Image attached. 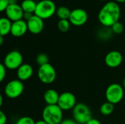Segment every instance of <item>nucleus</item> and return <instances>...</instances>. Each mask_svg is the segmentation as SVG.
I'll list each match as a JSON object with an SVG mask.
<instances>
[{"label":"nucleus","instance_id":"obj_1","mask_svg":"<svg viewBox=\"0 0 125 124\" xmlns=\"http://www.w3.org/2000/svg\"><path fill=\"white\" fill-rule=\"evenodd\" d=\"M121 15L119 5L116 1H108L103 5L98 13L100 23L105 27H111L118 22Z\"/></svg>","mask_w":125,"mask_h":124},{"label":"nucleus","instance_id":"obj_2","mask_svg":"<svg viewBox=\"0 0 125 124\" xmlns=\"http://www.w3.org/2000/svg\"><path fill=\"white\" fill-rule=\"evenodd\" d=\"M42 118L48 124H60L63 120V110L57 105H47L42 110Z\"/></svg>","mask_w":125,"mask_h":124},{"label":"nucleus","instance_id":"obj_3","mask_svg":"<svg viewBox=\"0 0 125 124\" xmlns=\"http://www.w3.org/2000/svg\"><path fill=\"white\" fill-rule=\"evenodd\" d=\"M56 7L52 0H41L37 3L34 15L42 19H48L56 12Z\"/></svg>","mask_w":125,"mask_h":124},{"label":"nucleus","instance_id":"obj_4","mask_svg":"<svg viewBox=\"0 0 125 124\" xmlns=\"http://www.w3.org/2000/svg\"><path fill=\"white\" fill-rule=\"evenodd\" d=\"M122 86L119 83H111L105 90V98L107 102L116 105L119 103L124 97L125 91Z\"/></svg>","mask_w":125,"mask_h":124},{"label":"nucleus","instance_id":"obj_5","mask_svg":"<svg viewBox=\"0 0 125 124\" xmlns=\"http://www.w3.org/2000/svg\"><path fill=\"white\" fill-rule=\"evenodd\" d=\"M73 118L78 124H86L92 118V114L86 105L78 103L73 110Z\"/></svg>","mask_w":125,"mask_h":124},{"label":"nucleus","instance_id":"obj_6","mask_svg":"<svg viewBox=\"0 0 125 124\" xmlns=\"http://www.w3.org/2000/svg\"><path fill=\"white\" fill-rule=\"evenodd\" d=\"M37 77L43 84L50 85L53 83L56 80V69L50 63L40 66L37 70Z\"/></svg>","mask_w":125,"mask_h":124},{"label":"nucleus","instance_id":"obj_7","mask_svg":"<svg viewBox=\"0 0 125 124\" xmlns=\"http://www.w3.org/2000/svg\"><path fill=\"white\" fill-rule=\"evenodd\" d=\"M24 91L23 83L18 80L15 79L9 81L4 89V94L10 99H16L19 97Z\"/></svg>","mask_w":125,"mask_h":124},{"label":"nucleus","instance_id":"obj_8","mask_svg":"<svg viewBox=\"0 0 125 124\" xmlns=\"http://www.w3.org/2000/svg\"><path fill=\"white\" fill-rule=\"evenodd\" d=\"M23 56L18 50L10 51L4 57L3 61V64L6 67L7 69L15 70L18 69L23 63Z\"/></svg>","mask_w":125,"mask_h":124},{"label":"nucleus","instance_id":"obj_9","mask_svg":"<svg viewBox=\"0 0 125 124\" xmlns=\"http://www.w3.org/2000/svg\"><path fill=\"white\" fill-rule=\"evenodd\" d=\"M78 103L75 96L71 92L66 91L60 94L57 105L63 111H67L73 110V108Z\"/></svg>","mask_w":125,"mask_h":124},{"label":"nucleus","instance_id":"obj_10","mask_svg":"<svg viewBox=\"0 0 125 124\" xmlns=\"http://www.w3.org/2000/svg\"><path fill=\"white\" fill-rule=\"evenodd\" d=\"M71 24L75 26H81L84 25L88 20V14L86 11L81 8H76L71 11L69 18Z\"/></svg>","mask_w":125,"mask_h":124},{"label":"nucleus","instance_id":"obj_11","mask_svg":"<svg viewBox=\"0 0 125 124\" xmlns=\"http://www.w3.org/2000/svg\"><path fill=\"white\" fill-rule=\"evenodd\" d=\"M123 61L122 54L117 50L108 52L105 57V63L110 68H116L119 67Z\"/></svg>","mask_w":125,"mask_h":124},{"label":"nucleus","instance_id":"obj_12","mask_svg":"<svg viewBox=\"0 0 125 124\" xmlns=\"http://www.w3.org/2000/svg\"><path fill=\"white\" fill-rule=\"evenodd\" d=\"M5 14L8 19L14 22L19 20H22V18H23L24 12L21 5L15 4H10L5 10Z\"/></svg>","mask_w":125,"mask_h":124},{"label":"nucleus","instance_id":"obj_13","mask_svg":"<svg viewBox=\"0 0 125 124\" xmlns=\"http://www.w3.org/2000/svg\"><path fill=\"white\" fill-rule=\"evenodd\" d=\"M28 31L33 34H40L44 29V22L43 19L40 17L34 15L29 20L27 21Z\"/></svg>","mask_w":125,"mask_h":124},{"label":"nucleus","instance_id":"obj_14","mask_svg":"<svg viewBox=\"0 0 125 124\" xmlns=\"http://www.w3.org/2000/svg\"><path fill=\"white\" fill-rule=\"evenodd\" d=\"M27 31V22L25 20L22 19L12 22L10 34L15 37H21L23 36Z\"/></svg>","mask_w":125,"mask_h":124},{"label":"nucleus","instance_id":"obj_15","mask_svg":"<svg viewBox=\"0 0 125 124\" xmlns=\"http://www.w3.org/2000/svg\"><path fill=\"white\" fill-rule=\"evenodd\" d=\"M33 72L34 70L31 65L29 64L23 63L16 70V75L18 80L23 82L30 79L33 75Z\"/></svg>","mask_w":125,"mask_h":124},{"label":"nucleus","instance_id":"obj_16","mask_svg":"<svg viewBox=\"0 0 125 124\" xmlns=\"http://www.w3.org/2000/svg\"><path fill=\"white\" fill-rule=\"evenodd\" d=\"M59 94L54 89H48L45 91L43 99L47 105H54L58 104Z\"/></svg>","mask_w":125,"mask_h":124},{"label":"nucleus","instance_id":"obj_17","mask_svg":"<svg viewBox=\"0 0 125 124\" xmlns=\"http://www.w3.org/2000/svg\"><path fill=\"white\" fill-rule=\"evenodd\" d=\"M12 21L7 18H1L0 19V36L4 37L11 32Z\"/></svg>","mask_w":125,"mask_h":124},{"label":"nucleus","instance_id":"obj_18","mask_svg":"<svg viewBox=\"0 0 125 124\" xmlns=\"http://www.w3.org/2000/svg\"><path fill=\"white\" fill-rule=\"evenodd\" d=\"M21 6L24 12H30L33 14L35 12L37 3L34 0H23L21 2Z\"/></svg>","mask_w":125,"mask_h":124},{"label":"nucleus","instance_id":"obj_19","mask_svg":"<svg viewBox=\"0 0 125 124\" xmlns=\"http://www.w3.org/2000/svg\"><path fill=\"white\" fill-rule=\"evenodd\" d=\"M56 14L57 17L59 18V20H69L71 11L68 7L62 6L56 9Z\"/></svg>","mask_w":125,"mask_h":124},{"label":"nucleus","instance_id":"obj_20","mask_svg":"<svg viewBox=\"0 0 125 124\" xmlns=\"http://www.w3.org/2000/svg\"><path fill=\"white\" fill-rule=\"evenodd\" d=\"M114 110V105L108 102H104L100 108V112L102 115L106 116L110 115Z\"/></svg>","mask_w":125,"mask_h":124},{"label":"nucleus","instance_id":"obj_21","mask_svg":"<svg viewBox=\"0 0 125 124\" xmlns=\"http://www.w3.org/2000/svg\"><path fill=\"white\" fill-rule=\"evenodd\" d=\"M113 31L111 29V27H105L103 26V29H101L99 32H98V36L100 39H109L111 37V36L112 35Z\"/></svg>","mask_w":125,"mask_h":124},{"label":"nucleus","instance_id":"obj_22","mask_svg":"<svg viewBox=\"0 0 125 124\" xmlns=\"http://www.w3.org/2000/svg\"><path fill=\"white\" fill-rule=\"evenodd\" d=\"M57 27L60 31L65 33L70 28V22L69 20H59L57 23Z\"/></svg>","mask_w":125,"mask_h":124},{"label":"nucleus","instance_id":"obj_23","mask_svg":"<svg viewBox=\"0 0 125 124\" xmlns=\"http://www.w3.org/2000/svg\"><path fill=\"white\" fill-rule=\"evenodd\" d=\"M48 61H49V58H48V55L45 53H43L38 54L36 58V62L39 65V67L45 65L46 64H48L49 63Z\"/></svg>","mask_w":125,"mask_h":124},{"label":"nucleus","instance_id":"obj_24","mask_svg":"<svg viewBox=\"0 0 125 124\" xmlns=\"http://www.w3.org/2000/svg\"><path fill=\"white\" fill-rule=\"evenodd\" d=\"M111 29L113 33L116 34H122V33L123 32V31H124V26H123V24H122L121 22L118 21V22L115 23L111 27Z\"/></svg>","mask_w":125,"mask_h":124},{"label":"nucleus","instance_id":"obj_25","mask_svg":"<svg viewBox=\"0 0 125 124\" xmlns=\"http://www.w3.org/2000/svg\"><path fill=\"white\" fill-rule=\"evenodd\" d=\"M15 124H35V121L29 116H23L16 121Z\"/></svg>","mask_w":125,"mask_h":124},{"label":"nucleus","instance_id":"obj_26","mask_svg":"<svg viewBox=\"0 0 125 124\" xmlns=\"http://www.w3.org/2000/svg\"><path fill=\"white\" fill-rule=\"evenodd\" d=\"M7 68L2 64H0V82H3L7 75Z\"/></svg>","mask_w":125,"mask_h":124},{"label":"nucleus","instance_id":"obj_27","mask_svg":"<svg viewBox=\"0 0 125 124\" xmlns=\"http://www.w3.org/2000/svg\"><path fill=\"white\" fill-rule=\"evenodd\" d=\"M10 5L9 0H0V11L4 12Z\"/></svg>","mask_w":125,"mask_h":124},{"label":"nucleus","instance_id":"obj_28","mask_svg":"<svg viewBox=\"0 0 125 124\" xmlns=\"http://www.w3.org/2000/svg\"><path fill=\"white\" fill-rule=\"evenodd\" d=\"M7 121V115L4 114L3 111H0V124H6Z\"/></svg>","mask_w":125,"mask_h":124},{"label":"nucleus","instance_id":"obj_29","mask_svg":"<svg viewBox=\"0 0 125 124\" xmlns=\"http://www.w3.org/2000/svg\"><path fill=\"white\" fill-rule=\"evenodd\" d=\"M60 124H78L74 119H70V118H65L63 119L62 121Z\"/></svg>","mask_w":125,"mask_h":124},{"label":"nucleus","instance_id":"obj_30","mask_svg":"<svg viewBox=\"0 0 125 124\" xmlns=\"http://www.w3.org/2000/svg\"><path fill=\"white\" fill-rule=\"evenodd\" d=\"M86 124H101V122L99 121V120H97V119H96V118H92L90 121H89Z\"/></svg>","mask_w":125,"mask_h":124},{"label":"nucleus","instance_id":"obj_31","mask_svg":"<svg viewBox=\"0 0 125 124\" xmlns=\"http://www.w3.org/2000/svg\"><path fill=\"white\" fill-rule=\"evenodd\" d=\"M34 15L32 13H30V12H24L23 14V18L26 21H27L28 20H29Z\"/></svg>","mask_w":125,"mask_h":124},{"label":"nucleus","instance_id":"obj_32","mask_svg":"<svg viewBox=\"0 0 125 124\" xmlns=\"http://www.w3.org/2000/svg\"><path fill=\"white\" fill-rule=\"evenodd\" d=\"M35 124H48L42 119V120H40V121H36V122H35Z\"/></svg>","mask_w":125,"mask_h":124},{"label":"nucleus","instance_id":"obj_33","mask_svg":"<svg viewBox=\"0 0 125 124\" xmlns=\"http://www.w3.org/2000/svg\"><path fill=\"white\" fill-rule=\"evenodd\" d=\"M18 0H9V3L10 4H15L18 3Z\"/></svg>","mask_w":125,"mask_h":124},{"label":"nucleus","instance_id":"obj_34","mask_svg":"<svg viewBox=\"0 0 125 124\" xmlns=\"http://www.w3.org/2000/svg\"><path fill=\"white\" fill-rule=\"evenodd\" d=\"M2 104H3V96L2 95H0V107L2 106Z\"/></svg>","mask_w":125,"mask_h":124},{"label":"nucleus","instance_id":"obj_35","mask_svg":"<svg viewBox=\"0 0 125 124\" xmlns=\"http://www.w3.org/2000/svg\"><path fill=\"white\" fill-rule=\"evenodd\" d=\"M4 37L2 36H0V45H1L3 44V41H4V39H3Z\"/></svg>","mask_w":125,"mask_h":124},{"label":"nucleus","instance_id":"obj_36","mask_svg":"<svg viewBox=\"0 0 125 124\" xmlns=\"http://www.w3.org/2000/svg\"><path fill=\"white\" fill-rule=\"evenodd\" d=\"M115 1L117 3H123V2H125V0H115Z\"/></svg>","mask_w":125,"mask_h":124},{"label":"nucleus","instance_id":"obj_37","mask_svg":"<svg viewBox=\"0 0 125 124\" xmlns=\"http://www.w3.org/2000/svg\"><path fill=\"white\" fill-rule=\"evenodd\" d=\"M122 86H123V88L125 89V78L123 79V82H122Z\"/></svg>","mask_w":125,"mask_h":124},{"label":"nucleus","instance_id":"obj_38","mask_svg":"<svg viewBox=\"0 0 125 124\" xmlns=\"http://www.w3.org/2000/svg\"><path fill=\"white\" fill-rule=\"evenodd\" d=\"M100 1H105V0H100Z\"/></svg>","mask_w":125,"mask_h":124},{"label":"nucleus","instance_id":"obj_39","mask_svg":"<svg viewBox=\"0 0 125 124\" xmlns=\"http://www.w3.org/2000/svg\"></svg>","mask_w":125,"mask_h":124}]
</instances>
